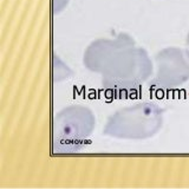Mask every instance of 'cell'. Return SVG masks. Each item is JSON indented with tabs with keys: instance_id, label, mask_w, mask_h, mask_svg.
Wrapping results in <instances>:
<instances>
[{
	"instance_id": "6",
	"label": "cell",
	"mask_w": 189,
	"mask_h": 189,
	"mask_svg": "<svg viewBox=\"0 0 189 189\" xmlns=\"http://www.w3.org/2000/svg\"><path fill=\"white\" fill-rule=\"evenodd\" d=\"M69 4V0H52V10L53 13H60Z\"/></svg>"
},
{
	"instance_id": "5",
	"label": "cell",
	"mask_w": 189,
	"mask_h": 189,
	"mask_svg": "<svg viewBox=\"0 0 189 189\" xmlns=\"http://www.w3.org/2000/svg\"><path fill=\"white\" fill-rule=\"evenodd\" d=\"M135 45V39L124 32L118 33L114 38L96 39L91 42L85 49L83 54V64L89 71L102 75L123 50Z\"/></svg>"
},
{
	"instance_id": "4",
	"label": "cell",
	"mask_w": 189,
	"mask_h": 189,
	"mask_svg": "<svg viewBox=\"0 0 189 189\" xmlns=\"http://www.w3.org/2000/svg\"><path fill=\"white\" fill-rule=\"evenodd\" d=\"M156 73L152 85L163 89H176L189 80V51L177 46L164 47L155 56Z\"/></svg>"
},
{
	"instance_id": "2",
	"label": "cell",
	"mask_w": 189,
	"mask_h": 189,
	"mask_svg": "<svg viewBox=\"0 0 189 189\" xmlns=\"http://www.w3.org/2000/svg\"><path fill=\"white\" fill-rule=\"evenodd\" d=\"M152 61L143 47L123 50L101 75L102 85L117 97L137 91L152 75Z\"/></svg>"
},
{
	"instance_id": "1",
	"label": "cell",
	"mask_w": 189,
	"mask_h": 189,
	"mask_svg": "<svg viewBox=\"0 0 189 189\" xmlns=\"http://www.w3.org/2000/svg\"><path fill=\"white\" fill-rule=\"evenodd\" d=\"M163 115L164 110L154 102H141L124 106L108 118L103 134L117 140H148L161 130Z\"/></svg>"
},
{
	"instance_id": "3",
	"label": "cell",
	"mask_w": 189,
	"mask_h": 189,
	"mask_svg": "<svg viewBox=\"0 0 189 189\" xmlns=\"http://www.w3.org/2000/svg\"><path fill=\"white\" fill-rule=\"evenodd\" d=\"M93 111L80 104H73L59 110L52 124L53 154H75L89 142L94 130Z\"/></svg>"
},
{
	"instance_id": "7",
	"label": "cell",
	"mask_w": 189,
	"mask_h": 189,
	"mask_svg": "<svg viewBox=\"0 0 189 189\" xmlns=\"http://www.w3.org/2000/svg\"><path fill=\"white\" fill-rule=\"evenodd\" d=\"M185 45H187V50L189 51V32H188L187 38H185Z\"/></svg>"
}]
</instances>
